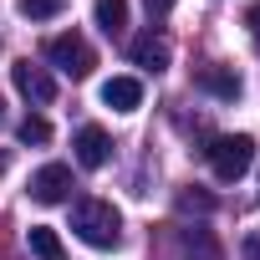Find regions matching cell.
<instances>
[{
	"label": "cell",
	"instance_id": "obj_15",
	"mask_svg": "<svg viewBox=\"0 0 260 260\" xmlns=\"http://www.w3.org/2000/svg\"><path fill=\"white\" fill-rule=\"evenodd\" d=\"M61 6L67 0H21V16L26 21H51V16H61Z\"/></svg>",
	"mask_w": 260,
	"mask_h": 260
},
{
	"label": "cell",
	"instance_id": "obj_12",
	"mask_svg": "<svg viewBox=\"0 0 260 260\" xmlns=\"http://www.w3.org/2000/svg\"><path fill=\"white\" fill-rule=\"evenodd\" d=\"M97 26H102L107 36H122V26H127V0H97Z\"/></svg>",
	"mask_w": 260,
	"mask_h": 260
},
{
	"label": "cell",
	"instance_id": "obj_17",
	"mask_svg": "<svg viewBox=\"0 0 260 260\" xmlns=\"http://www.w3.org/2000/svg\"><path fill=\"white\" fill-rule=\"evenodd\" d=\"M174 6H179V0H143V11H148V16H169Z\"/></svg>",
	"mask_w": 260,
	"mask_h": 260
},
{
	"label": "cell",
	"instance_id": "obj_9",
	"mask_svg": "<svg viewBox=\"0 0 260 260\" xmlns=\"http://www.w3.org/2000/svg\"><path fill=\"white\" fill-rule=\"evenodd\" d=\"M179 250H184V260H224V250H219V240L204 230V224H194V230H184L179 235Z\"/></svg>",
	"mask_w": 260,
	"mask_h": 260
},
{
	"label": "cell",
	"instance_id": "obj_14",
	"mask_svg": "<svg viewBox=\"0 0 260 260\" xmlns=\"http://www.w3.org/2000/svg\"><path fill=\"white\" fill-rule=\"evenodd\" d=\"M16 138L31 148V143H51V122L41 117V112H31V117H21V127H16Z\"/></svg>",
	"mask_w": 260,
	"mask_h": 260
},
{
	"label": "cell",
	"instance_id": "obj_19",
	"mask_svg": "<svg viewBox=\"0 0 260 260\" xmlns=\"http://www.w3.org/2000/svg\"><path fill=\"white\" fill-rule=\"evenodd\" d=\"M0 127H6V102H0Z\"/></svg>",
	"mask_w": 260,
	"mask_h": 260
},
{
	"label": "cell",
	"instance_id": "obj_5",
	"mask_svg": "<svg viewBox=\"0 0 260 260\" xmlns=\"http://www.w3.org/2000/svg\"><path fill=\"white\" fill-rule=\"evenodd\" d=\"M67 194H72V169L67 164H46V169L31 174V199L36 204H61Z\"/></svg>",
	"mask_w": 260,
	"mask_h": 260
},
{
	"label": "cell",
	"instance_id": "obj_7",
	"mask_svg": "<svg viewBox=\"0 0 260 260\" xmlns=\"http://www.w3.org/2000/svg\"><path fill=\"white\" fill-rule=\"evenodd\" d=\"M102 102H107L112 112H133V107L143 102V82H138V77H107V82H102Z\"/></svg>",
	"mask_w": 260,
	"mask_h": 260
},
{
	"label": "cell",
	"instance_id": "obj_2",
	"mask_svg": "<svg viewBox=\"0 0 260 260\" xmlns=\"http://www.w3.org/2000/svg\"><path fill=\"white\" fill-rule=\"evenodd\" d=\"M204 153H209L214 179L235 184V179H245V174H250V164H255V138H250V133H224V138H214Z\"/></svg>",
	"mask_w": 260,
	"mask_h": 260
},
{
	"label": "cell",
	"instance_id": "obj_6",
	"mask_svg": "<svg viewBox=\"0 0 260 260\" xmlns=\"http://www.w3.org/2000/svg\"><path fill=\"white\" fill-rule=\"evenodd\" d=\"M72 148H77V164H82V169H102V164L112 158V138L102 133L97 122L77 127V143H72Z\"/></svg>",
	"mask_w": 260,
	"mask_h": 260
},
{
	"label": "cell",
	"instance_id": "obj_4",
	"mask_svg": "<svg viewBox=\"0 0 260 260\" xmlns=\"http://www.w3.org/2000/svg\"><path fill=\"white\" fill-rule=\"evenodd\" d=\"M11 82H16L21 97H31V102H41V107L56 97V77H51L46 67H36V61H16V67H11Z\"/></svg>",
	"mask_w": 260,
	"mask_h": 260
},
{
	"label": "cell",
	"instance_id": "obj_11",
	"mask_svg": "<svg viewBox=\"0 0 260 260\" xmlns=\"http://www.w3.org/2000/svg\"><path fill=\"white\" fill-rule=\"evenodd\" d=\"M26 245H31V255H36V260H67V250H61L56 230H46V224H31Z\"/></svg>",
	"mask_w": 260,
	"mask_h": 260
},
{
	"label": "cell",
	"instance_id": "obj_18",
	"mask_svg": "<svg viewBox=\"0 0 260 260\" xmlns=\"http://www.w3.org/2000/svg\"><path fill=\"white\" fill-rule=\"evenodd\" d=\"M250 26H255V41H260V6L250 11Z\"/></svg>",
	"mask_w": 260,
	"mask_h": 260
},
{
	"label": "cell",
	"instance_id": "obj_3",
	"mask_svg": "<svg viewBox=\"0 0 260 260\" xmlns=\"http://www.w3.org/2000/svg\"><path fill=\"white\" fill-rule=\"evenodd\" d=\"M46 61H51L61 77H72V82L92 77V67H97V56H92L87 36H77V31H61V36H51V41H46Z\"/></svg>",
	"mask_w": 260,
	"mask_h": 260
},
{
	"label": "cell",
	"instance_id": "obj_13",
	"mask_svg": "<svg viewBox=\"0 0 260 260\" xmlns=\"http://www.w3.org/2000/svg\"><path fill=\"white\" fill-rule=\"evenodd\" d=\"M214 204H219V199H214L209 189H199V184L179 194V214H214Z\"/></svg>",
	"mask_w": 260,
	"mask_h": 260
},
{
	"label": "cell",
	"instance_id": "obj_8",
	"mask_svg": "<svg viewBox=\"0 0 260 260\" xmlns=\"http://www.w3.org/2000/svg\"><path fill=\"white\" fill-rule=\"evenodd\" d=\"M194 82H199L204 92H214V97H224V102H235V97H240V87H245L235 67H199V72H194Z\"/></svg>",
	"mask_w": 260,
	"mask_h": 260
},
{
	"label": "cell",
	"instance_id": "obj_1",
	"mask_svg": "<svg viewBox=\"0 0 260 260\" xmlns=\"http://www.w3.org/2000/svg\"><path fill=\"white\" fill-rule=\"evenodd\" d=\"M72 230H77L82 245H92V250H112V245L122 240V214H117L107 199H77V209H72Z\"/></svg>",
	"mask_w": 260,
	"mask_h": 260
},
{
	"label": "cell",
	"instance_id": "obj_16",
	"mask_svg": "<svg viewBox=\"0 0 260 260\" xmlns=\"http://www.w3.org/2000/svg\"><path fill=\"white\" fill-rule=\"evenodd\" d=\"M240 250H245V260H260V230H250V235H245V245H240Z\"/></svg>",
	"mask_w": 260,
	"mask_h": 260
},
{
	"label": "cell",
	"instance_id": "obj_10",
	"mask_svg": "<svg viewBox=\"0 0 260 260\" xmlns=\"http://www.w3.org/2000/svg\"><path fill=\"white\" fill-rule=\"evenodd\" d=\"M127 56H133L143 72H164V67H169V41H158V36H138L133 46H127Z\"/></svg>",
	"mask_w": 260,
	"mask_h": 260
}]
</instances>
